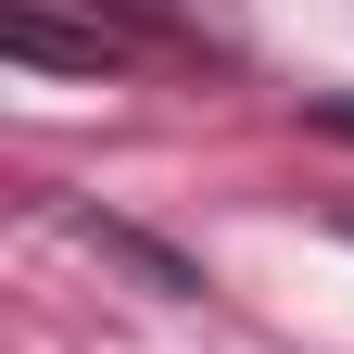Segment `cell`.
Instances as JSON below:
<instances>
[{
    "label": "cell",
    "mask_w": 354,
    "mask_h": 354,
    "mask_svg": "<svg viewBox=\"0 0 354 354\" xmlns=\"http://www.w3.org/2000/svg\"><path fill=\"white\" fill-rule=\"evenodd\" d=\"M88 26H114L127 51H177V64H241V0H88Z\"/></svg>",
    "instance_id": "1"
},
{
    "label": "cell",
    "mask_w": 354,
    "mask_h": 354,
    "mask_svg": "<svg viewBox=\"0 0 354 354\" xmlns=\"http://www.w3.org/2000/svg\"><path fill=\"white\" fill-rule=\"evenodd\" d=\"M0 51H13V64H76V76H114V64H140L114 26H51L38 0H13V13H0Z\"/></svg>",
    "instance_id": "2"
},
{
    "label": "cell",
    "mask_w": 354,
    "mask_h": 354,
    "mask_svg": "<svg viewBox=\"0 0 354 354\" xmlns=\"http://www.w3.org/2000/svg\"><path fill=\"white\" fill-rule=\"evenodd\" d=\"M51 215H64V228H76L88 253H114V266H140V279H152L165 304H203V266H190V253H165V241H140V228H114V215H88V203H64V190H51Z\"/></svg>",
    "instance_id": "3"
},
{
    "label": "cell",
    "mask_w": 354,
    "mask_h": 354,
    "mask_svg": "<svg viewBox=\"0 0 354 354\" xmlns=\"http://www.w3.org/2000/svg\"><path fill=\"white\" fill-rule=\"evenodd\" d=\"M317 127H329V140H354V88H317Z\"/></svg>",
    "instance_id": "4"
},
{
    "label": "cell",
    "mask_w": 354,
    "mask_h": 354,
    "mask_svg": "<svg viewBox=\"0 0 354 354\" xmlns=\"http://www.w3.org/2000/svg\"><path fill=\"white\" fill-rule=\"evenodd\" d=\"M329 228H342V241H354V203H342V215H329Z\"/></svg>",
    "instance_id": "5"
}]
</instances>
